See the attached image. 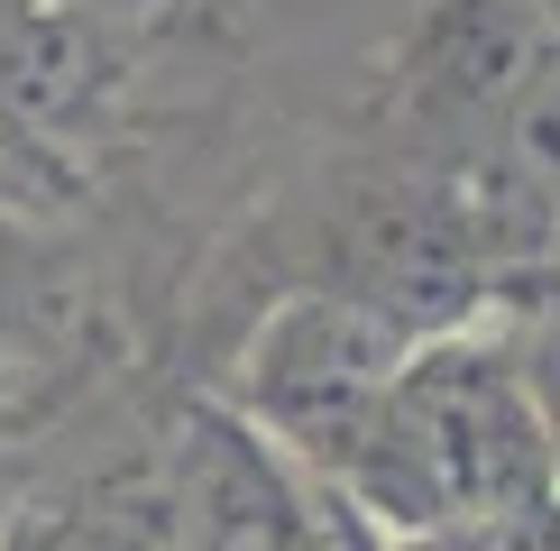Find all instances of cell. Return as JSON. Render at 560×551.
<instances>
[{
    "mask_svg": "<svg viewBox=\"0 0 560 551\" xmlns=\"http://www.w3.org/2000/svg\"><path fill=\"white\" fill-rule=\"evenodd\" d=\"M542 488H560V469L542 442V413H533V386L515 367V340L487 304L478 321L405 350L377 432L331 496L359 524H377L386 542H469Z\"/></svg>",
    "mask_w": 560,
    "mask_h": 551,
    "instance_id": "cell-1",
    "label": "cell"
},
{
    "mask_svg": "<svg viewBox=\"0 0 560 551\" xmlns=\"http://www.w3.org/2000/svg\"><path fill=\"white\" fill-rule=\"evenodd\" d=\"M413 340L395 331L386 313H368L359 294L340 285H294L258 313V331L240 340L230 359V386H221V413H240L248 432L294 459L303 478L340 488L349 459L368 450L386 413V386L405 367Z\"/></svg>",
    "mask_w": 560,
    "mask_h": 551,
    "instance_id": "cell-2",
    "label": "cell"
},
{
    "mask_svg": "<svg viewBox=\"0 0 560 551\" xmlns=\"http://www.w3.org/2000/svg\"><path fill=\"white\" fill-rule=\"evenodd\" d=\"M322 285L359 294L405 340L459 331V321H478L497 304V276H487L478 239H469V212H459V194H451L441 166H395V175L349 184Z\"/></svg>",
    "mask_w": 560,
    "mask_h": 551,
    "instance_id": "cell-3",
    "label": "cell"
},
{
    "mask_svg": "<svg viewBox=\"0 0 560 551\" xmlns=\"http://www.w3.org/2000/svg\"><path fill=\"white\" fill-rule=\"evenodd\" d=\"M551 46H560V0H432L386 83L405 148L423 138V148H441V166L487 148L505 102Z\"/></svg>",
    "mask_w": 560,
    "mask_h": 551,
    "instance_id": "cell-4",
    "label": "cell"
},
{
    "mask_svg": "<svg viewBox=\"0 0 560 551\" xmlns=\"http://www.w3.org/2000/svg\"><path fill=\"white\" fill-rule=\"evenodd\" d=\"M175 515H184V551H340L331 534V488L303 478L294 459H276L240 413L202 405L175 442Z\"/></svg>",
    "mask_w": 560,
    "mask_h": 551,
    "instance_id": "cell-5",
    "label": "cell"
},
{
    "mask_svg": "<svg viewBox=\"0 0 560 551\" xmlns=\"http://www.w3.org/2000/svg\"><path fill=\"white\" fill-rule=\"evenodd\" d=\"M129 56L138 46L74 0H0V138L46 148L92 129L129 92Z\"/></svg>",
    "mask_w": 560,
    "mask_h": 551,
    "instance_id": "cell-6",
    "label": "cell"
},
{
    "mask_svg": "<svg viewBox=\"0 0 560 551\" xmlns=\"http://www.w3.org/2000/svg\"><path fill=\"white\" fill-rule=\"evenodd\" d=\"M74 321V267L37 202H0V377L56 350Z\"/></svg>",
    "mask_w": 560,
    "mask_h": 551,
    "instance_id": "cell-7",
    "label": "cell"
},
{
    "mask_svg": "<svg viewBox=\"0 0 560 551\" xmlns=\"http://www.w3.org/2000/svg\"><path fill=\"white\" fill-rule=\"evenodd\" d=\"M10 551H184V515H175V478H102V488L46 505L19 524Z\"/></svg>",
    "mask_w": 560,
    "mask_h": 551,
    "instance_id": "cell-8",
    "label": "cell"
},
{
    "mask_svg": "<svg viewBox=\"0 0 560 551\" xmlns=\"http://www.w3.org/2000/svg\"><path fill=\"white\" fill-rule=\"evenodd\" d=\"M497 321L515 340V367L533 386V413H542V442H551V469H560V258L542 276H515L497 294Z\"/></svg>",
    "mask_w": 560,
    "mask_h": 551,
    "instance_id": "cell-9",
    "label": "cell"
},
{
    "mask_svg": "<svg viewBox=\"0 0 560 551\" xmlns=\"http://www.w3.org/2000/svg\"><path fill=\"white\" fill-rule=\"evenodd\" d=\"M487 148H497L505 166H515L533 194L560 212V46L524 74V92L505 102V120H497V138H487Z\"/></svg>",
    "mask_w": 560,
    "mask_h": 551,
    "instance_id": "cell-10",
    "label": "cell"
},
{
    "mask_svg": "<svg viewBox=\"0 0 560 551\" xmlns=\"http://www.w3.org/2000/svg\"><path fill=\"white\" fill-rule=\"evenodd\" d=\"M74 10H92L110 37H129V46H156V37H194V28H212L221 0H74Z\"/></svg>",
    "mask_w": 560,
    "mask_h": 551,
    "instance_id": "cell-11",
    "label": "cell"
},
{
    "mask_svg": "<svg viewBox=\"0 0 560 551\" xmlns=\"http://www.w3.org/2000/svg\"><path fill=\"white\" fill-rule=\"evenodd\" d=\"M469 551H560V488H542L533 505H515L487 534H469Z\"/></svg>",
    "mask_w": 560,
    "mask_h": 551,
    "instance_id": "cell-12",
    "label": "cell"
},
{
    "mask_svg": "<svg viewBox=\"0 0 560 551\" xmlns=\"http://www.w3.org/2000/svg\"><path fill=\"white\" fill-rule=\"evenodd\" d=\"M395 551H469V542H395Z\"/></svg>",
    "mask_w": 560,
    "mask_h": 551,
    "instance_id": "cell-13",
    "label": "cell"
}]
</instances>
